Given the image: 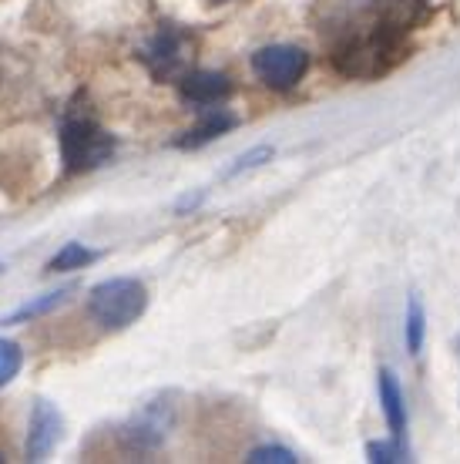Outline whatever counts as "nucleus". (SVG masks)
I'll return each mask as SVG.
<instances>
[{"label":"nucleus","mask_w":460,"mask_h":464,"mask_svg":"<svg viewBox=\"0 0 460 464\" xmlns=\"http://www.w3.org/2000/svg\"><path fill=\"white\" fill-rule=\"evenodd\" d=\"M273 159V149L269 145H259V149L245 151L242 159H235V165L229 169V175H239V172H249V169H259L263 162H269Z\"/></svg>","instance_id":"17"},{"label":"nucleus","mask_w":460,"mask_h":464,"mask_svg":"<svg viewBox=\"0 0 460 464\" xmlns=\"http://www.w3.org/2000/svg\"><path fill=\"white\" fill-rule=\"evenodd\" d=\"M71 293H74V286H64V290L44 293V296H37V300H31V303H24V306H17L14 314L0 316V326L31 324V320H37V316H44V314H51V310H58L61 303H68Z\"/></svg>","instance_id":"11"},{"label":"nucleus","mask_w":460,"mask_h":464,"mask_svg":"<svg viewBox=\"0 0 460 464\" xmlns=\"http://www.w3.org/2000/svg\"><path fill=\"white\" fill-rule=\"evenodd\" d=\"M306 68H310L306 51L292 44H273L253 54V71L259 74V82L265 88H273V92H289L306 74Z\"/></svg>","instance_id":"4"},{"label":"nucleus","mask_w":460,"mask_h":464,"mask_svg":"<svg viewBox=\"0 0 460 464\" xmlns=\"http://www.w3.org/2000/svg\"><path fill=\"white\" fill-rule=\"evenodd\" d=\"M0 461H4V454H0Z\"/></svg>","instance_id":"18"},{"label":"nucleus","mask_w":460,"mask_h":464,"mask_svg":"<svg viewBox=\"0 0 460 464\" xmlns=\"http://www.w3.org/2000/svg\"><path fill=\"white\" fill-rule=\"evenodd\" d=\"M168 428H172V407L155 401L141 414H135L131 424L121 428V441H125L128 451H158L161 441L168 438Z\"/></svg>","instance_id":"6"},{"label":"nucleus","mask_w":460,"mask_h":464,"mask_svg":"<svg viewBox=\"0 0 460 464\" xmlns=\"http://www.w3.org/2000/svg\"><path fill=\"white\" fill-rule=\"evenodd\" d=\"M21 363H24L21 347L11 343V340H0V387H4V383H11L14 377H17Z\"/></svg>","instance_id":"15"},{"label":"nucleus","mask_w":460,"mask_h":464,"mask_svg":"<svg viewBox=\"0 0 460 464\" xmlns=\"http://www.w3.org/2000/svg\"><path fill=\"white\" fill-rule=\"evenodd\" d=\"M178 92L188 105H219L232 94V82L222 71H188L178 82Z\"/></svg>","instance_id":"8"},{"label":"nucleus","mask_w":460,"mask_h":464,"mask_svg":"<svg viewBox=\"0 0 460 464\" xmlns=\"http://www.w3.org/2000/svg\"><path fill=\"white\" fill-rule=\"evenodd\" d=\"M235 125H239V118L235 115H229V111H212V115L202 118L192 131H185V139H178V149H202V145H208L212 139H219V135L232 131Z\"/></svg>","instance_id":"10"},{"label":"nucleus","mask_w":460,"mask_h":464,"mask_svg":"<svg viewBox=\"0 0 460 464\" xmlns=\"http://www.w3.org/2000/svg\"><path fill=\"white\" fill-rule=\"evenodd\" d=\"M249 461H253V464H269V461H276V464H296L300 458L289 451V448L269 444V448H255V451L249 454Z\"/></svg>","instance_id":"16"},{"label":"nucleus","mask_w":460,"mask_h":464,"mask_svg":"<svg viewBox=\"0 0 460 464\" xmlns=\"http://www.w3.org/2000/svg\"><path fill=\"white\" fill-rule=\"evenodd\" d=\"M380 381H377V391H380V407L383 414H387V424H390V438H397V441H407V404H403V391L400 383H397V377H393V371H387L383 367L380 373H377Z\"/></svg>","instance_id":"9"},{"label":"nucleus","mask_w":460,"mask_h":464,"mask_svg":"<svg viewBox=\"0 0 460 464\" xmlns=\"http://www.w3.org/2000/svg\"><path fill=\"white\" fill-rule=\"evenodd\" d=\"M94 259H98L94 249H84L81 243H68L51 263H47V269H51V273H68V269H84L88 263H94Z\"/></svg>","instance_id":"13"},{"label":"nucleus","mask_w":460,"mask_h":464,"mask_svg":"<svg viewBox=\"0 0 460 464\" xmlns=\"http://www.w3.org/2000/svg\"><path fill=\"white\" fill-rule=\"evenodd\" d=\"M426 0H367L363 14L346 24L333 44V68L343 78L369 82L410 58L407 34L426 21Z\"/></svg>","instance_id":"1"},{"label":"nucleus","mask_w":460,"mask_h":464,"mask_svg":"<svg viewBox=\"0 0 460 464\" xmlns=\"http://www.w3.org/2000/svg\"><path fill=\"white\" fill-rule=\"evenodd\" d=\"M188 54H192V37L178 31V27H161L158 34L141 47V61L149 64V71L158 82L178 78L185 64H188Z\"/></svg>","instance_id":"5"},{"label":"nucleus","mask_w":460,"mask_h":464,"mask_svg":"<svg viewBox=\"0 0 460 464\" xmlns=\"http://www.w3.org/2000/svg\"><path fill=\"white\" fill-rule=\"evenodd\" d=\"M0 269H4V266H0Z\"/></svg>","instance_id":"19"},{"label":"nucleus","mask_w":460,"mask_h":464,"mask_svg":"<svg viewBox=\"0 0 460 464\" xmlns=\"http://www.w3.org/2000/svg\"><path fill=\"white\" fill-rule=\"evenodd\" d=\"M367 454L373 464H397V461H410V451H407V441H369L367 444Z\"/></svg>","instance_id":"14"},{"label":"nucleus","mask_w":460,"mask_h":464,"mask_svg":"<svg viewBox=\"0 0 460 464\" xmlns=\"http://www.w3.org/2000/svg\"><path fill=\"white\" fill-rule=\"evenodd\" d=\"M149 306V290L139 279H104L88 296V314L94 324H101L104 330H125V326L139 324V316Z\"/></svg>","instance_id":"2"},{"label":"nucleus","mask_w":460,"mask_h":464,"mask_svg":"<svg viewBox=\"0 0 460 464\" xmlns=\"http://www.w3.org/2000/svg\"><path fill=\"white\" fill-rule=\"evenodd\" d=\"M403 337H407V350H410L414 357L424 350L426 314H424V303H420V296H410V303H407V326H403Z\"/></svg>","instance_id":"12"},{"label":"nucleus","mask_w":460,"mask_h":464,"mask_svg":"<svg viewBox=\"0 0 460 464\" xmlns=\"http://www.w3.org/2000/svg\"><path fill=\"white\" fill-rule=\"evenodd\" d=\"M61 411L51 401H37L31 411V428H27V461H44L61 441Z\"/></svg>","instance_id":"7"},{"label":"nucleus","mask_w":460,"mask_h":464,"mask_svg":"<svg viewBox=\"0 0 460 464\" xmlns=\"http://www.w3.org/2000/svg\"><path fill=\"white\" fill-rule=\"evenodd\" d=\"M111 155H115V139L104 128H98L88 118L64 121V128H61V162H64V172L78 175L101 169Z\"/></svg>","instance_id":"3"}]
</instances>
